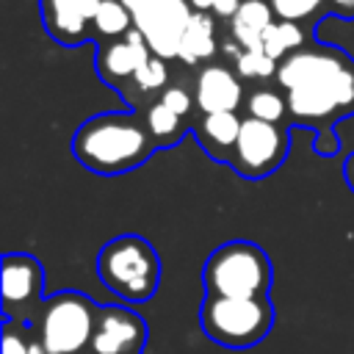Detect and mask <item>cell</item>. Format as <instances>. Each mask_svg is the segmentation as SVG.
<instances>
[{"label":"cell","instance_id":"obj_1","mask_svg":"<svg viewBox=\"0 0 354 354\" xmlns=\"http://www.w3.org/2000/svg\"><path fill=\"white\" fill-rule=\"evenodd\" d=\"M274 77L296 124L332 133L335 122L354 113V61L337 47H301L279 61Z\"/></svg>","mask_w":354,"mask_h":354},{"label":"cell","instance_id":"obj_2","mask_svg":"<svg viewBox=\"0 0 354 354\" xmlns=\"http://www.w3.org/2000/svg\"><path fill=\"white\" fill-rule=\"evenodd\" d=\"M155 141L144 124V116L136 111H108L86 119L75 138L72 155L77 163L94 174H124L149 160Z\"/></svg>","mask_w":354,"mask_h":354},{"label":"cell","instance_id":"obj_3","mask_svg":"<svg viewBox=\"0 0 354 354\" xmlns=\"http://www.w3.org/2000/svg\"><path fill=\"white\" fill-rule=\"evenodd\" d=\"M97 274L102 285L130 304H144L155 296L160 282V257L141 235H116L97 254Z\"/></svg>","mask_w":354,"mask_h":354},{"label":"cell","instance_id":"obj_4","mask_svg":"<svg viewBox=\"0 0 354 354\" xmlns=\"http://www.w3.org/2000/svg\"><path fill=\"white\" fill-rule=\"evenodd\" d=\"M97 318L100 307L88 296L61 290L33 313L30 335L47 354H88Z\"/></svg>","mask_w":354,"mask_h":354},{"label":"cell","instance_id":"obj_5","mask_svg":"<svg viewBox=\"0 0 354 354\" xmlns=\"http://www.w3.org/2000/svg\"><path fill=\"white\" fill-rule=\"evenodd\" d=\"M274 271L263 246L252 241H230L210 252L202 282L207 296H232V299H254L266 296L271 288Z\"/></svg>","mask_w":354,"mask_h":354},{"label":"cell","instance_id":"obj_6","mask_svg":"<svg viewBox=\"0 0 354 354\" xmlns=\"http://www.w3.org/2000/svg\"><path fill=\"white\" fill-rule=\"evenodd\" d=\"M202 332L224 348H249L260 343L274 326V307L266 296L232 299L205 296L199 307Z\"/></svg>","mask_w":354,"mask_h":354},{"label":"cell","instance_id":"obj_7","mask_svg":"<svg viewBox=\"0 0 354 354\" xmlns=\"http://www.w3.org/2000/svg\"><path fill=\"white\" fill-rule=\"evenodd\" d=\"M133 14V28L147 39L152 55L177 58L180 39L194 17L188 0H122Z\"/></svg>","mask_w":354,"mask_h":354},{"label":"cell","instance_id":"obj_8","mask_svg":"<svg viewBox=\"0 0 354 354\" xmlns=\"http://www.w3.org/2000/svg\"><path fill=\"white\" fill-rule=\"evenodd\" d=\"M288 155V130L274 122H260L246 116L241 124V136L235 141L230 166L249 180L268 177L282 166Z\"/></svg>","mask_w":354,"mask_h":354},{"label":"cell","instance_id":"obj_9","mask_svg":"<svg viewBox=\"0 0 354 354\" xmlns=\"http://www.w3.org/2000/svg\"><path fill=\"white\" fill-rule=\"evenodd\" d=\"M3 315L6 321H14L17 315L22 321L30 318L41 307L44 293V268L33 254L25 252H8L3 254Z\"/></svg>","mask_w":354,"mask_h":354},{"label":"cell","instance_id":"obj_10","mask_svg":"<svg viewBox=\"0 0 354 354\" xmlns=\"http://www.w3.org/2000/svg\"><path fill=\"white\" fill-rule=\"evenodd\" d=\"M144 343H147V324L138 313L119 304L100 307L88 354H141Z\"/></svg>","mask_w":354,"mask_h":354},{"label":"cell","instance_id":"obj_11","mask_svg":"<svg viewBox=\"0 0 354 354\" xmlns=\"http://www.w3.org/2000/svg\"><path fill=\"white\" fill-rule=\"evenodd\" d=\"M152 58V50L147 39L133 28L127 36L102 41L97 50V72L105 83L124 91V86L133 80V75Z\"/></svg>","mask_w":354,"mask_h":354},{"label":"cell","instance_id":"obj_12","mask_svg":"<svg viewBox=\"0 0 354 354\" xmlns=\"http://www.w3.org/2000/svg\"><path fill=\"white\" fill-rule=\"evenodd\" d=\"M102 0H39L41 22L47 33L66 47H75L91 36V19Z\"/></svg>","mask_w":354,"mask_h":354},{"label":"cell","instance_id":"obj_13","mask_svg":"<svg viewBox=\"0 0 354 354\" xmlns=\"http://www.w3.org/2000/svg\"><path fill=\"white\" fill-rule=\"evenodd\" d=\"M194 100L202 113H235L243 105V86L227 64H205L194 83Z\"/></svg>","mask_w":354,"mask_h":354},{"label":"cell","instance_id":"obj_14","mask_svg":"<svg viewBox=\"0 0 354 354\" xmlns=\"http://www.w3.org/2000/svg\"><path fill=\"white\" fill-rule=\"evenodd\" d=\"M241 124L243 119H238V113H202L194 122V133L199 147L213 160H230L241 136Z\"/></svg>","mask_w":354,"mask_h":354},{"label":"cell","instance_id":"obj_15","mask_svg":"<svg viewBox=\"0 0 354 354\" xmlns=\"http://www.w3.org/2000/svg\"><path fill=\"white\" fill-rule=\"evenodd\" d=\"M274 22L268 0H243L230 17V39L238 50H263V36Z\"/></svg>","mask_w":354,"mask_h":354},{"label":"cell","instance_id":"obj_16","mask_svg":"<svg viewBox=\"0 0 354 354\" xmlns=\"http://www.w3.org/2000/svg\"><path fill=\"white\" fill-rule=\"evenodd\" d=\"M218 50V39H216V22L207 11H194L183 39H180V47H177V58L188 66H196V64H207Z\"/></svg>","mask_w":354,"mask_h":354},{"label":"cell","instance_id":"obj_17","mask_svg":"<svg viewBox=\"0 0 354 354\" xmlns=\"http://www.w3.org/2000/svg\"><path fill=\"white\" fill-rule=\"evenodd\" d=\"M144 124L155 141V147H171L183 138L185 133V122L180 113H174L171 108H166L160 100H152L144 105Z\"/></svg>","mask_w":354,"mask_h":354},{"label":"cell","instance_id":"obj_18","mask_svg":"<svg viewBox=\"0 0 354 354\" xmlns=\"http://www.w3.org/2000/svg\"><path fill=\"white\" fill-rule=\"evenodd\" d=\"M130 30H133V14L122 0H102L97 6L91 19V36H97L100 41H113L127 36Z\"/></svg>","mask_w":354,"mask_h":354},{"label":"cell","instance_id":"obj_19","mask_svg":"<svg viewBox=\"0 0 354 354\" xmlns=\"http://www.w3.org/2000/svg\"><path fill=\"white\" fill-rule=\"evenodd\" d=\"M307 47L304 44V30L299 22H288V19H274L263 36V50L268 58H274L277 64L282 58H288L290 53Z\"/></svg>","mask_w":354,"mask_h":354},{"label":"cell","instance_id":"obj_20","mask_svg":"<svg viewBox=\"0 0 354 354\" xmlns=\"http://www.w3.org/2000/svg\"><path fill=\"white\" fill-rule=\"evenodd\" d=\"M169 86V66H166V58H160V55H152L136 75H133V80L124 86V91H122V97H133V91L138 94V97H144V100H149L152 94H158V91H163ZM152 102V100H149Z\"/></svg>","mask_w":354,"mask_h":354},{"label":"cell","instance_id":"obj_21","mask_svg":"<svg viewBox=\"0 0 354 354\" xmlns=\"http://www.w3.org/2000/svg\"><path fill=\"white\" fill-rule=\"evenodd\" d=\"M246 111H249L252 119L279 124V122L288 116V100H285L282 91L268 88V86H260V88H254V91L246 97Z\"/></svg>","mask_w":354,"mask_h":354},{"label":"cell","instance_id":"obj_22","mask_svg":"<svg viewBox=\"0 0 354 354\" xmlns=\"http://www.w3.org/2000/svg\"><path fill=\"white\" fill-rule=\"evenodd\" d=\"M277 61L266 55V50H238L235 55V72L243 80H266L277 75Z\"/></svg>","mask_w":354,"mask_h":354},{"label":"cell","instance_id":"obj_23","mask_svg":"<svg viewBox=\"0 0 354 354\" xmlns=\"http://www.w3.org/2000/svg\"><path fill=\"white\" fill-rule=\"evenodd\" d=\"M268 6H271L277 19L301 22V19L315 17L326 6V0H268Z\"/></svg>","mask_w":354,"mask_h":354},{"label":"cell","instance_id":"obj_24","mask_svg":"<svg viewBox=\"0 0 354 354\" xmlns=\"http://www.w3.org/2000/svg\"><path fill=\"white\" fill-rule=\"evenodd\" d=\"M3 354H47L33 335L17 329L14 321H3Z\"/></svg>","mask_w":354,"mask_h":354},{"label":"cell","instance_id":"obj_25","mask_svg":"<svg viewBox=\"0 0 354 354\" xmlns=\"http://www.w3.org/2000/svg\"><path fill=\"white\" fill-rule=\"evenodd\" d=\"M158 100H160L166 108H171L174 113H180L183 119H185V116L191 113V108L196 105V100H194L183 86H166V88L160 91V97H158Z\"/></svg>","mask_w":354,"mask_h":354},{"label":"cell","instance_id":"obj_26","mask_svg":"<svg viewBox=\"0 0 354 354\" xmlns=\"http://www.w3.org/2000/svg\"><path fill=\"white\" fill-rule=\"evenodd\" d=\"M326 8L343 19H354V0H326Z\"/></svg>","mask_w":354,"mask_h":354},{"label":"cell","instance_id":"obj_27","mask_svg":"<svg viewBox=\"0 0 354 354\" xmlns=\"http://www.w3.org/2000/svg\"><path fill=\"white\" fill-rule=\"evenodd\" d=\"M243 0H213V11L218 14V17H232L235 11H238V6H241Z\"/></svg>","mask_w":354,"mask_h":354},{"label":"cell","instance_id":"obj_28","mask_svg":"<svg viewBox=\"0 0 354 354\" xmlns=\"http://www.w3.org/2000/svg\"><path fill=\"white\" fill-rule=\"evenodd\" d=\"M343 177H346V185L351 188V194H354V152L346 158V163H343Z\"/></svg>","mask_w":354,"mask_h":354},{"label":"cell","instance_id":"obj_29","mask_svg":"<svg viewBox=\"0 0 354 354\" xmlns=\"http://www.w3.org/2000/svg\"><path fill=\"white\" fill-rule=\"evenodd\" d=\"M194 11H213V0H188Z\"/></svg>","mask_w":354,"mask_h":354}]
</instances>
